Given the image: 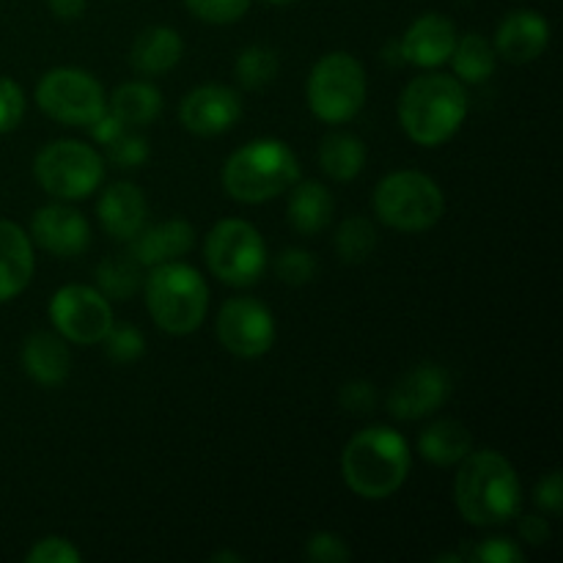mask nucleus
Listing matches in <instances>:
<instances>
[{"label": "nucleus", "instance_id": "obj_44", "mask_svg": "<svg viewBox=\"0 0 563 563\" xmlns=\"http://www.w3.org/2000/svg\"><path fill=\"white\" fill-rule=\"evenodd\" d=\"M212 561H242L236 553H214Z\"/></svg>", "mask_w": 563, "mask_h": 563}, {"label": "nucleus", "instance_id": "obj_5", "mask_svg": "<svg viewBox=\"0 0 563 563\" xmlns=\"http://www.w3.org/2000/svg\"><path fill=\"white\" fill-rule=\"evenodd\" d=\"M146 308L163 333L190 335L203 324L209 311V286L196 267L185 262H165L152 267L143 280Z\"/></svg>", "mask_w": 563, "mask_h": 563}, {"label": "nucleus", "instance_id": "obj_30", "mask_svg": "<svg viewBox=\"0 0 563 563\" xmlns=\"http://www.w3.org/2000/svg\"><path fill=\"white\" fill-rule=\"evenodd\" d=\"M377 247V229L368 218L361 214H352L335 231V251H339L341 262L346 264H361Z\"/></svg>", "mask_w": 563, "mask_h": 563}, {"label": "nucleus", "instance_id": "obj_9", "mask_svg": "<svg viewBox=\"0 0 563 563\" xmlns=\"http://www.w3.org/2000/svg\"><path fill=\"white\" fill-rule=\"evenodd\" d=\"M33 176L47 196L58 201H82L104 179L102 154L80 141H53L33 159Z\"/></svg>", "mask_w": 563, "mask_h": 563}, {"label": "nucleus", "instance_id": "obj_1", "mask_svg": "<svg viewBox=\"0 0 563 563\" xmlns=\"http://www.w3.org/2000/svg\"><path fill=\"white\" fill-rule=\"evenodd\" d=\"M454 504L476 528L506 526L522 509V484L500 451H471L454 478Z\"/></svg>", "mask_w": 563, "mask_h": 563}, {"label": "nucleus", "instance_id": "obj_14", "mask_svg": "<svg viewBox=\"0 0 563 563\" xmlns=\"http://www.w3.org/2000/svg\"><path fill=\"white\" fill-rule=\"evenodd\" d=\"M242 99L234 88L209 86L192 88L179 102V121L187 132L198 137H214L229 132L240 121Z\"/></svg>", "mask_w": 563, "mask_h": 563}, {"label": "nucleus", "instance_id": "obj_43", "mask_svg": "<svg viewBox=\"0 0 563 563\" xmlns=\"http://www.w3.org/2000/svg\"><path fill=\"white\" fill-rule=\"evenodd\" d=\"M47 5L58 20H80L88 0H47Z\"/></svg>", "mask_w": 563, "mask_h": 563}, {"label": "nucleus", "instance_id": "obj_22", "mask_svg": "<svg viewBox=\"0 0 563 563\" xmlns=\"http://www.w3.org/2000/svg\"><path fill=\"white\" fill-rule=\"evenodd\" d=\"M185 55V42L179 31L168 25H152L135 36L130 47V64L137 75H165L176 69Z\"/></svg>", "mask_w": 563, "mask_h": 563}, {"label": "nucleus", "instance_id": "obj_33", "mask_svg": "<svg viewBox=\"0 0 563 563\" xmlns=\"http://www.w3.org/2000/svg\"><path fill=\"white\" fill-rule=\"evenodd\" d=\"M275 273L286 286H306L317 275V258L302 247H286L275 262Z\"/></svg>", "mask_w": 563, "mask_h": 563}, {"label": "nucleus", "instance_id": "obj_26", "mask_svg": "<svg viewBox=\"0 0 563 563\" xmlns=\"http://www.w3.org/2000/svg\"><path fill=\"white\" fill-rule=\"evenodd\" d=\"M319 165L335 181H352L366 165V146L352 132H330L319 143Z\"/></svg>", "mask_w": 563, "mask_h": 563}, {"label": "nucleus", "instance_id": "obj_32", "mask_svg": "<svg viewBox=\"0 0 563 563\" xmlns=\"http://www.w3.org/2000/svg\"><path fill=\"white\" fill-rule=\"evenodd\" d=\"M253 0H185L187 11L209 25H231L247 14Z\"/></svg>", "mask_w": 563, "mask_h": 563}, {"label": "nucleus", "instance_id": "obj_27", "mask_svg": "<svg viewBox=\"0 0 563 563\" xmlns=\"http://www.w3.org/2000/svg\"><path fill=\"white\" fill-rule=\"evenodd\" d=\"M449 60L454 64L456 80L478 86V82H487L495 75L498 53L482 33H465V36L456 38V47Z\"/></svg>", "mask_w": 563, "mask_h": 563}, {"label": "nucleus", "instance_id": "obj_31", "mask_svg": "<svg viewBox=\"0 0 563 563\" xmlns=\"http://www.w3.org/2000/svg\"><path fill=\"white\" fill-rule=\"evenodd\" d=\"M108 357L115 363H135L141 361L143 352H146V339L137 328L132 324H115L108 330V335L102 339Z\"/></svg>", "mask_w": 563, "mask_h": 563}, {"label": "nucleus", "instance_id": "obj_23", "mask_svg": "<svg viewBox=\"0 0 563 563\" xmlns=\"http://www.w3.org/2000/svg\"><path fill=\"white\" fill-rule=\"evenodd\" d=\"M333 212L335 201L322 181H295V187L289 190V203H286L291 229L306 236H313L322 229H328Z\"/></svg>", "mask_w": 563, "mask_h": 563}, {"label": "nucleus", "instance_id": "obj_40", "mask_svg": "<svg viewBox=\"0 0 563 563\" xmlns=\"http://www.w3.org/2000/svg\"><path fill=\"white\" fill-rule=\"evenodd\" d=\"M533 500H537L539 509L550 511V515H559L563 509V482L561 471H550L542 482L533 489Z\"/></svg>", "mask_w": 563, "mask_h": 563}, {"label": "nucleus", "instance_id": "obj_11", "mask_svg": "<svg viewBox=\"0 0 563 563\" xmlns=\"http://www.w3.org/2000/svg\"><path fill=\"white\" fill-rule=\"evenodd\" d=\"M49 322L60 339L80 346L102 344L108 330L113 328V306L108 297L93 286L69 284L58 289L49 300Z\"/></svg>", "mask_w": 563, "mask_h": 563}, {"label": "nucleus", "instance_id": "obj_6", "mask_svg": "<svg viewBox=\"0 0 563 563\" xmlns=\"http://www.w3.org/2000/svg\"><path fill=\"white\" fill-rule=\"evenodd\" d=\"M374 214L379 223L401 234H421L440 223L445 212V196L432 176L421 170H396L374 187Z\"/></svg>", "mask_w": 563, "mask_h": 563}, {"label": "nucleus", "instance_id": "obj_39", "mask_svg": "<svg viewBox=\"0 0 563 563\" xmlns=\"http://www.w3.org/2000/svg\"><path fill=\"white\" fill-rule=\"evenodd\" d=\"M339 401L352 416H363V412H372L377 407V388L366 379H355V383H346L341 388Z\"/></svg>", "mask_w": 563, "mask_h": 563}, {"label": "nucleus", "instance_id": "obj_10", "mask_svg": "<svg viewBox=\"0 0 563 563\" xmlns=\"http://www.w3.org/2000/svg\"><path fill=\"white\" fill-rule=\"evenodd\" d=\"M36 104L58 124L91 126L108 113V93L91 71L58 66L38 80Z\"/></svg>", "mask_w": 563, "mask_h": 563}, {"label": "nucleus", "instance_id": "obj_41", "mask_svg": "<svg viewBox=\"0 0 563 563\" xmlns=\"http://www.w3.org/2000/svg\"><path fill=\"white\" fill-rule=\"evenodd\" d=\"M88 130H91V137L99 143V146H108V143H113L115 137H119L121 132L126 130V126L121 124V121L115 119L113 113H104L102 119L93 121V124L88 126Z\"/></svg>", "mask_w": 563, "mask_h": 563}, {"label": "nucleus", "instance_id": "obj_24", "mask_svg": "<svg viewBox=\"0 0 563 563\" xmlns=\"http://www.w3.org/2000/svg\"><path fill=\"white\" fill-rule=\"evenodd\" d=\"M471 451V429L462 421H454V418H440V421L429 423L421 432V438H418V454L438 467L460 465Z\"/></svg>", "mask_w": 563, "mask_h": 563}, {"label": "nucleus", "instance_id": "obj_21", "mask_svg": "<svg viewBox=\"0 0 563 563\" xmlns=\"http://www.w3.org/2000/svg\"><path fill=\"white\" fill-rule=\"evenodd\" d=\"M22 368L42 388H58L71 372V355L66 339L47 330H36L22 341Z\"/></svg>", "mask_w": 563, "mask_h": 563}, {"label": "nucleus", "instance_id": "obj_7", "mask_svg": "<svg viewBox=\"0 0 563 563\" xmlns=\"http://www.w3.org/2000/svg\"><path fill=\"white\" fill-rule=\"evenodd\" d=\"M366 69L352 53H328L313 64L306 82L308 108L324 124H346L366 104Z\"/></svg>", "mask_w": 563, "mask_h": 563}, {"label": "nucleus", "instance_id": "obj_45", "mask_svg": "<svg viewBox=\"0 0 563 563\" xmlns=\"http://www.w3.org/2000/svg\"><path fill=\"white\" fill-rule=\"evenodd\" d=\"M267 3H273V5H289V3H295V0H267Z\"/></svg>", "mask_w": 563, "mask_h": 563}, {"label": "nucleus", "instance_id": "obj_13", "mask_svg": "<svg viewBox=\"0 0 563 563\" xmlns=\"http://www.w3.org/2000/svg\"><path fill=\"white\" fill-rule=\"evenodd\" d=\"M449 396L451 374L438 363H421L394 385L388 396V410L399 421H418L438 412L449 401Z\"/></svg>", "mask_w": 563, "mask_h": 563}, {"label": "nucleus", "instance_id": "obj_36", "mask_svg": "<svg viewBox=\"0 0 563 563\" xmlns=\"http://www.w3.org/2000/svg\"><path fill=\"white\" fill-rule=\"evenodd\" d=\"M108 157L110 163L119 165V168H137L148 159V141L135 132H121L113 143H108Z\"/></svg>", "mask_w": 563, "mask_h": 563}, {"label": "nucleus", "instance_id": "obj_16", "mask_svg": "<svg viewBox=\"0 0 563 563\" xmlns=\"http://www.w3.org/2000/svg\"><path fill=\"white\" fill-rule=\"evenodd\" d=\"M456 38L460 36H456L454 20L438 14V11H429L407 27L399 42V53L407 64L418 66V69H438V66L449 64Z\"/></svg>", "mask_w": 563, "mask_h": 563}, {"label": "nucleus", "instance_id": "obj_29", "mask_svg": "<svg viewBox=\"0 0 563 563\" xmlns=\"http://www.w3.org/2000/svg\"><path fill=\"white\" fill-rule=\"evenodd\" d=\"M234 71L242 88H247V91H262L280 71V58L267 44H251V47H245L236 55Z\"/></svg>", "mask_w": 563, "mask_h": 563}, {"label": "nucleus", "instance_id": "obj_12", "mask_svg": "<svg viewBox=\"0 0 563 563\" xmlns=\"http://www.w3.org/2000/svg\"><path fill=\"white\" fill-rule=\"evenodd\" d=\"M218 339L225 352L236 357H262L275 344V319L264 302L253 297L225 300L218 313Z\"/></svg>", "mask_w": 563, "mask_h": 563}, {"label": "nucleus", "instance_id": "obj_15", "mask_svg": "<svg viewBox=\"0 0 563 563\" xmlns=\"http://www.w3.org/2000/svg\"><path fill=\"white\" fill-rule=\"evenodd\" d=\"M31 242L58 258H75L91 245V225L66 203H47L31 218Z\"/></svg>", "mask_w": 563, "mask_h": 563}, {"label": "nucleus", "instance_id": "obj_28", "mask_svg": "<svg viewBox=\"0 0 563 563\" xmlns=\"http://www.w3.org/2000/svg\"><path fill=\"white\" fill-rule=\"evenodd\" d=\"M141 286L143 267L132 256H110L97 267V289L108 300H130Z\"/></svg>", "mask_w": 563, "mask_h": 563}, {"label": "nucleus", "instance_id": "obj_19", "mask_svg": "<svg viewBox=\"0 0 563 563\" xmlns=\"http://www.w3.org/2000/svg\"><path fill=\"white\" fill-rule=\"evenodd\" d=\"M192 242H196V229L187 220L174 218L157 225H143L141 234L130 240V256L141 267H157L185 256Z\"/></svg>", "mask_w": 563, "mask_h": 563}, {"label": "nucleus", "instance_id": "obj_37", "mask_svg": "<svg viewBox=\"0 0 563 563\" xmlns=\"http://www.w3.org/2000/svg\"><path fill=\"white\" fill-rule=\"evenodd\" d=\"M27 563H80L82 553L64 537H44L25 553Z\"/></svg>", "mask_w": 563, "mask_h": 563}, {"label": "nucleus", "instance_id": "obj_20", "mask_svg": "<svg viewBox=\"0 0 563 563\" xmlns=\"http://www.w3.org/2000/svg\"><path fill=\"white\" fill-rule=\"evenodd\" d=\"M36 269L33 242L22 225L0 220V302L14 300L27 289Z\"/></svg>", "mask_w": 563, "mask_h": 563}, {"label": "nucleus", "instance_id": "obj_34", "mask_svg": "<svg viewBox=\"0 0 563 563\" xmlns=\"http://www.w3.org/2000/svg\"><path fill=\"white\" fill-rule=\"evenodd\" d=\"M306 555L313 563H344L352 559V550L344 537L333 531H317L308 537Z\"/></svg>", "mask_w": 563, "mask_h": 563}, {"label": "nucleus", "instance_id": "obj_17", "mask_svg": "<svg viewBox=\"0 0 563 563\" xmlns=\"http://www.w3.org/2000/svg\"><path fill=\"white\" fill-rule=\"evenodd\" d=\"M550 44V22L533 9H515L495 31V53L509 64H533Z\"/></svg>", "mask_w": 563, "mask_h": 563}, {"label": "nucleus", "instance_id": "obj_3", "mask_svg": "<svg viewBox=\"0 0 563 563\" xmlns=\"http://www.w3.org/2000/svg\"><path fill=\"white\" fill-rule=\"evenodd\" d=\"M412 456L405 434L388 427L357 432L341 454V476L346 487L366 500H385L405 487Z\"/></svg>", "mask_w": 563, "mask_h": 563}, {"label": "nucleus", "instance_id": "obj_4", "mask_svg": "<svg viewBox=\"0 0 563 563\" xmlns=\"http://www.w3.org/2000/svg\"><path fill=\"white\" fill-rule=\"evenodd\" d=\"M225 196L240 203H264L284 196L300 181V163L297 154L275 137H258L229 154L223 163Z\"/></svg>", "mask_w": 563, "mask_h": 563}, {"label": "nucleus", "instance_id": "obj_38", "mask_svg": "<svg viewBox=\"0 0 563 563\" xmlns=\"http://www.w3.org/2000/svg\"><path fill=\"white\" fill-rule=\"evenodd\" d=\"M465 561H482V563H522L526 553L520 550V544L511 542V539H484L478 548L467 550Z\"/></svg>", "mask_w": 563, "mask_h": 563}, {"label": "nucleus", "instance_id": "obj_42", "mask_svg": "<svg viewBox=\"0 0 563 563\" xmlns=\"http://www.w3.org/2000/svg\"><path fill=\"white\" fill-rule=\"evenodd\" d=\"M520 537L526 539V542L531 544V548H539V544H544L550 539L548 520H542V517H522Z\"/></svg>", "mask_w": 563, "mask_h": 563}, {"label": "nucleus", "instance_id": "obj_2", "mask_svg": "<svg viewBox=\"0 0 563 563\" xmlns=\"http://www.w3.org/2000/svg\"><path fill=\"white\" fill-rule=\"evenodd\" d=\"M399 124L418 146H443L462 130L471 110L465 82L454 75H418L399 97Z\"/></svg>", "mask_w": 563, "mask_h": 563}, {"label": "nucleus", "instance_id": "obj_25", "mask_svg": "<svg viewBox=\"0 0 563 563\" xmlns=\"http://www.w3.org/2000/svg\"><path fill=\"white\" fill-rule=\"evenodd\" d=\"M108 113H113L126 130H137L163 113V93L152 82H124L108 99Z\"/></svg>", "mask_w": 563, "mask_h": 563}, {"label": "nucleus", "instance_id": "obj_8", "mask_svg": "<svg viewBox=\"0 0 563 563\" xmlns=\"http://www.w3.org/2000/svg\"><path fill=\"white\" fill-rule=\"evenodd\" d=\"M207 267L225 286L245 289L253 286L267 269V242L247 220L225 218L212 225L203 242Z\"/></svg>", "mask_w": 563, "mask_h": 563}, {"label": "nucleus", "instance_id": "obj_35", "mask_svg": "<svg viewBox=\"0 0 563 563\" xmlns=\"http://www.w3.org/2000/svg\"><path fill=\"white\" fill-rule=\"evenodd\" d=\"M25 119V93L20 82L0 77V135H9Z\"/></svg>", "mask_w": 563, "mask_h": 563}, {"label": "nucleus", "instance_id": "obj_18", "mask_svg": "<svg viewBox=\"0 0 563 563\" xmlns=\"http://www.w3.org/2000/svg\"><path fill=\"white\" fill-rule=\"evenodd\" d=\"M97 218L113 240L130 242L146 225L148 201L137 185H132V181H115V185H110L99 196Z\"/></svg>", "mask_w": 563, "mask_h": 563}]
</instances>
